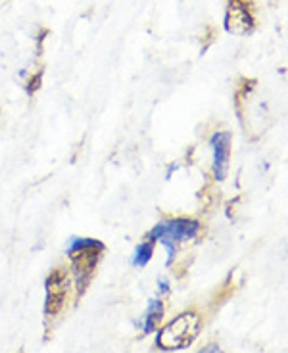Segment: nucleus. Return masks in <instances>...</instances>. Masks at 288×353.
<instances>
[{
	"label": "nucleus",
	"mask_w": 288,
	"mask_h": 353,
	"mask_svg": "<svg viewBox=\"0 0 288 353\" xmlns=\"http://www.w3.org/2000/svg\"><path fill=\"white\" fill-rule=\"evenodd\" d=\"M104 244L95 239H73L68 246L71 261V279L75 296H83L88 284L95 279L98 263L104 256Z\"/></svg>",
	"instance_id": "1"
},
{
	"label": "nucleus",
	"mask_w": 288,
	"mask_h": 353,
	"mask_svg": "<svg viewBox=\"0 0 288 353\" xmlns=\"http://www.w3.org/2000/svg\"><path fill=\"white\" fill-rule=\"evenodd\" d=\"M202 328V315L198 311H183L177 317L167 323L166 327L160 330L156 338V345L166 352L184 350L198 338Z\"/></svg>",
	"instance_id": "2"
},
{
	"label": "nucleus",
	"mask_w": 288,
	"mask_h": 353,
	"mask_svg": "<svg viewBox=\"0 0 288 353\" xmlns=\"http://www.w3.org/2000/svg\"><path fill=\"white\" fill-rule=\"evenodd\" d=\"M73 288L70 269L56 267L52 273L46 276V301H44V313L48 319L60 317V313L68 305V300Z\"/></svg>",
	"instance_id": "3"
},
{
	"label": "nucleus",
	"mask_w": 288,
	"mask_h": 353,
	"mask_svg": "<svg viewBox=\"0 0 288 353\" xmlns=\"http://www.w3.org/2000/svg\"><path fill=\"white\" fill-rule=\"evenodd\" d=\"M200 232V221L191 217H173V219L157 223L154 229L148 232V239L154 242H189L194 240Z\"/></svg>",
	"instance_id": "4"
},
{
	"label": "nucleus",
	"mask_w": 288,
	"mask_h": 353,
	"mask_svg": "<svg viewBox=\"0 0 288 353\" xmlns=\"http://www.w3.org/2000/svg\"><path fill=\"white\" fill-rule=\"evenodd\" d=\"M256 27L252 0H227L225 12V29L236 37L250 35Z\"/></svg>",
	"instance_id": "5"
},
{
	"label": "nucleus",
	"mask_w": 288,
	"mask_h": 353,
	"mask_svg": "<svg viewBox=\"0 0 288 353\" xmlns=\"http://www.w3.org/2000/svg\"><path fill=\"white\" fill-rule=\"evenodd\" d=\"M211 148H213V176L223 181L227 176L229 159H231V132H215L211 137Z\"/></svg>",
	"instance_id": "6"
},
{
	"label": "nucleus",
	"mask_w": 288,
	"mask_h": 353,
	"mask_svg": "<svg viewBox=\"0 0 288 353\" xmlns=\"http://www.w3.org/2000/svg\"><path fill=\"white\" fill-rule=\"evenodd\" d=\"M162 319H164V305H162V301H150L148 311H146V319H144V332H146V334H148V332H154V330L160 327Z\"/></svg>",
	"instance_id": "7"
},
{
	"label": "nucleus",
	"mask_w": 288,
	"mask_h": 353,
	"mask_svg": "<svg viewBox=\"0 0 288 353\" xmlns=\"http://www.w3.org/2000/svg\"><path fill=\"white\" fill-rule=\"evenodd\" d=\"M154 240H146V242H142L140 246H137L135 250V254H133V259L131 263L135 267H144V265L148 263L150 259H152V254H154Z\"/></svg>",
	"instance_id": "8"
},
{
	"label": "nucleus",
	"mask_w": 288,
	"mask_h": 353,
	"mask_svg": "<svg viewBox=\"0 0 288 353\" xmlns=\"http://www.w3.org/2000/svg\"><path fill=\"white\" fill-rule=\"evenodd\" d=\"M41 79H43V71H39L37 75L31 77V81L27 83V94H35L39 87H41Z\"/></svg>",
	"instance_id": "9"
}]
</instances>
